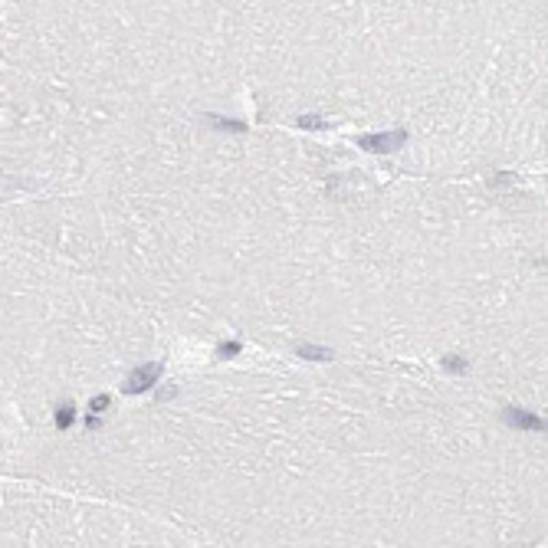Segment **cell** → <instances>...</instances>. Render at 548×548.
I'll use <instances>...</instances> for the list:
<instances>
[{
	"mask_svg": "<svg viewBox=\"0 0 548 548\" xmlns=\"http://www.w3.org/2000/svg\"><path fill=\"white\" fill-rule=\"evenodd\" d=\"M404 145H407L404 128H397V132H378V135H361L358 138V148L375 152V154H391V152H397V148H404Z\"/></svg>",
	"mask_w": 548,
	"mask_h": 548,
	"instance_id": "1",
	"label": "cell"
},
{
	"mask_svg": "<svg viewBox=\"0 0 548 548\" xmlns=\"http://www.w3.org/2000/svg\"><path fill=\"white\" fill-rule=\"evenodd\" d=\"M161 371H164V365L161 361H152V365H138V368L125 378V394H145L148 388H154L161 378Z\"/></svg>",
	"mask_w": 548,
	"mask_h": 548,
	"instance_id": "2",
	"label": "cell"
},
{
	"mask_svg": "<svg viewBox=\"0 0 548 548\" xmlns=\"http://www.w3.org/2000/svg\"><path fill=\"white\" fill-rule=\"evenodd\" d=\"M502 420L516 430H535V434H545V417L532 414L525 407H502Z\"/></svg>",
	"mask_w": 548,
	"mask_h": 548,
	"instance_id": "3",
	"label": "cell"
},
{
	"mask_svg": "<svg viewBox=\"0 0 548 548\" xmlns=\"http://www.w3.org/2000/svg\"><path fill=\"white\" fill-rule=\"evenodd\" d=\"M296 355L309 361H331V348H325V345H299Z\"/></svg>",
	"mask_w": 548,
	"mask_h": 548,
	"instance_id": "4",
	"label": "cell"
},
{
	"mask_svg": "<svg viewBox=\"0 0 548 548\" xmlns=\"http://www.w3.org/2000/svg\"><path fill=\"white\" fill-rule=\"evenodd\" d=\"M207 122L214 125V128H220V132H246V122H236V118H224V115H207Z\"/></svg>",
	"mask_w": 548,
	"mask_h": 548,
	"instance_id": "5",
	"label": "cell"
},
{
	"mask_svg": "<svg viewBox=\"0 0 548 548\" xmlns=\"http://www.w3.org/2000/svg\"><path fill=\"white\" fill-rule=\"evenodd\" d=\"M53 420H56V430H69L73 420H76V407H73V404H59Z\"/></svg>",
	"mask_w": 548,
	"mask_h": 548,
	"instance_id": "6",
	"label": "cell"
},
{
	"mask_svg": "<svg viewBox=\"0 0 548 548\" xmlns=\"http://www.w3.org/2000/svg\"><path fill=\"white\" fill-rule=\"evenodd\" d=\"M440 365H444L450 375H466V371H470V361L460 358V355H446V358H440Z\"/></svg>",
	"mask_w": 548,
	"mask_h": 548,
	"instance_id": "7",
	"label": "cell"
},
{
	"mask_svg": "<svg viewBox=\"0 0 548 548\" xmlns=\"http://www.w3.org/2000/svg\"><path fill=\"white\" fill-rule=\"evenodd\" d=\"M296 125H299V128H325V118H319V115H299V118H296Z\"/></svg>",
	"mask_w": 548,
	"mask_h": 548,
	"instance_id": "8",
	"label": "cell"
},
{
	"mask_svg": "<svg viewBox=\"0 0 548 548\" xmlns=\"http://www.w3.org/2000/svg\"><path fill=\"white\" fill-rule=\"evenodd\" d=\"M240 351H243V345H240V341H224V345L217 348V358H236Z\"/></svg>",
	"mask_w": 548,
	"mask_h": 548,
	"instance_id": "9",
	"label": "cell"
},
{
	"mask_svg": "<svg viewBox=\"0 0 548 548\" xmlns=\"http://www.w3.org/2000/svg\"><path fill=\"white\" fill-rule=\"evenodd\" d=\"M112 404V397L109 394H99V397H92V410H105V407Z\"/></svg>",
	"mask_w": 548,
	"mask_h": 548,
	"instance_id": "10",
	"label": "cell"
},
{
	"mask_svg": "<svg viewBox=\"0 0 548 548\" xmlns=\"http://www.w3.org/2000/svg\"><path fill=\"white\" fill-rule=\"evenodd\" d=\"M99 424H102V420H99L95 414H89V417H85V427H89V430H99Z\"/></svg>",
	"mask_w": 548,
	"mask_h": 548,
	"instance_id": "11",
	"label": "cell"
}]
</instances>
